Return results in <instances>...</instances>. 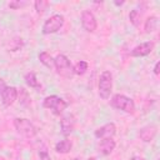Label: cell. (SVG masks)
<instances>
[{
  "label": "cell",
  "instance_id": "cell-14",
  "mask_svg": "<svg viewBox=\"0 0 160 160\" xmlns=\"http://www.w3.org/2000/svg\"><path fill=\"white\" fill-rule=\"evenodd\" d=\"M72 148V144L69 139H64V140H60L55 144V151L56 152H60V154H68L70 152Z\"/></svg>",
  "mask_w": 160,
  "mask_h": 160
},
{
  "label": "cell",
  "instance_id": "cell-21",
  "mask_svg": "<svg viewBox=\"0 0 160 160\" xmlns=\"http://www.w3.org/2000/svg\"><path fill=\"white\" fill-rule=\"evenodd\" d=\"M39 158H40V160H51L50 155H49L45 150H42V151H40V152H39Z\"/></svg>",
  "mask_w": 160,
  "mask_h": 160
},
{
  "label": "cell",
  "instance_id": "cell-27",
  "mask_svg": "<svg viewBox=\"0 0 160 160\" xmlns=\"http://www.w3.org/2000/svg\"><path fill=\"white\" fill-rule=\"evenodd\" d=\"M88 160H96V158H94V156H91V158H89Z\"/></svg>",
  "mask_w": 160,
  "mask_h": 160
},
{
  "label": "cell",
  "instance_id": "cell-19",
  "mask_svg": "<svg viewBox=\"0 0 160 160\" xmlns=\"http://www.w3.org/2000/svg\"><path fill=\"white\" fill-rule=\"evenodd\" d=\"M129 19H130V22L134 26H139L140 21H141V11H139L138 9L131 10L130 14H129Z\"/></svg>",
  "mask_w": 160,
  "mask_h": 160
},
{
  "label": "cell",
  "instance_id": "cell-23",
  "mask_svg": "<svg viewBox=\"0 0 160 160\" xmlns=\"http://www.w3.org/2000/svg\"><path fill=\"white\" fill-rule=\"evenodd\" d=\"M154 74H155L156 76L160 74V61H158V62L155 64V66H154Z\"/></svg>",
  "mask_w": 160,
  "mask_h": 160
},
{
  "label": "cell",
  "instance_id": "cell-11",
  "mask_svg": "<svg viewBox=\"0 0 160 160\" xmlns=\"http://www.w3.org/2000/svg\"><path fill=\"white\" fill-rule=\"evenodd\" d=\"M115 146H116V142H115V140L112 138L100 139V141L98 144V151H99V154L106 156V155H110L112 152Z\"/></svg>",
  "mask_w": 160,
  "mask_h": 160
},
{
  "label": "cell",
  "instance_id": "cell-9",
  "mask_svg": "<svg viewBox=\"0 0 160 160\" xmlns=\"http://www.w3.org/2000/svg\"><path fill=\"white\" fill-rule=\"evenodd\" d=\"M152 49H154V42L152 41H145V42H141V44L136 45L131 50L130 55L135 56V58H142V56L149 55L152 51Z\"/></svg>",
  "mask_w": 160,
  "mask_h": 160
},
{
  "label": "cell",
  "instance_id": "cell-12",
  "mask_svg": "<svg viewBox=\"0 0 160 160\" xmlns=\"http://www.w3.org/2000/svg\"><path fill=\"white\" fill-rule=\"evenodd\" d=\"M18 89L14 88V86H6V89L4 90V92L1 94V102L5 105V106H10L15 102V100L18 99Z\"/></svg>",
  "mask_w": 160,
  "mask_h": 160
},
{
  "label": "cell",
  "instance_id": "cell-7",
  "mask_svg": "<svg viewBox=\"0 0 160 160\" xmlns=\"http://www.w3.org/2000/svg\"><path fill=\"white\" fill-rule=\"evenodd\" d=\"M81 25H82L84 30H86L88 32H92V31L96 30V26H98L96 18L90 10H84L82 11V14H81Z\"/></svg>",
  "mask_w": 160,
  "mask_h": 160
},
{
  "label": "cell",
  "instance_id": "cell-2",
  "mask_svg": "<svg viewBox=\"0 0 160 160\" xmlns=\"http://www.w3.org/2000/svg\"><path fill=\"white\" fill-rule=\"evenodd\" d=\"M14 126H15L16 131L26 139H31V138L36 136V134H38L36 126L26 118H15Z\"/></svg>",
  "mask_w": 160,
  "mask_h": 160
},
{
  "label": "cell",
  "instance_id": "cell-22",
  "mask_svg": "<svg viewBox=\"0 0 160 160\" xmlns=\"http://www.w3.org/2000/svg\"><path fill=\"white\" fill-rule=\"evenodd\" d=\"M6 86H8L6 82H5L2 79H0V96H1V94L4 92V90L6 89Z\"/></svg>",
  "mask_w": 160,
  "mask_h": 160
},
{
  "label": "cell",
  "instance_id": "cell-1",
  "mask_svg": "<svg viewBox=\"0 0 160 160\" xmlns=\"http://www.w3.org/2000/svg\"><path fill=\"white\" fill-rule=\"evenodd\" d=\"M110 105L118 110H121L126 114H134L135 112V102L131 98L124 95V94H115L112 95L110 100Z\"/></svg>",
  "mask_w": 160,
  "mask_h": 160
},
{
  "label": "cell",
  "instance_id": "cell-24",
  "mask_svg": "<svg viewBox=\"0 0 160 160\" xmlns=\"http://www.w3.org/2000/svg\"><path fill=\"white\" fill-rule=\"evenodd\" d=\"M21 5H24V2H10V4H9V6H10V8H14V9H16V8L21 6Z\"/></svg>",
  "mask_w": 160,
  "mask_h": 160
},
{
  "label": "cell",
  "instance_id": "cell-10",
  "mask_svg": "<svg viewBox=\"0 0 160 160\" xmlns=\"http://www.w3.org/2000/svg\"><path fill=\"white\" fill-rule=\"evenodd\" d=\"M156 132H158V126L154 125V124H150V125H145L140 129L139 131V138L144 141V142H150L154 140V138L156 136Z\"/></svg>",
  "mask_w": 160,
  "mask_h": 160
},
{
  "label": "cell",
  "instance_id": "cell-3",
  "mask_svg": "<svg viewBox=\"0 0 160 160\" xmlns=\"http://www.w3.org/2000/svg\"><path fill=\"white\" fill-rule=\"evenodd\" d=\"M98 91H99V96L102 100H108L110 98L111 91H112V75L110 71L105 70L100 74Z\"/></svg>",
  "mask_w": 160,
  "mask_h": 160
},
{
  "label": "cell",
  "instance_id": "cell-4",
  "mask_svg": "<svg viewBox=\"0 0 160 160\" xmlns=\"http://www.w3.org/2000/svg\"><path fill=\"white\" fill-rule=\"evenodd\" d=\"M54 68H55L56 72L62 78L70 79L74 75L72 65H71L70 60L68 59V56H65L64 54H59L56 58H54Z\"/></svg>",
  "mask_w": 160,
  "mask_h": 160
},
{
  "label": "cell",
  "instance_id": "cell-6",
  "mask_svg": "<svg viewBox=\"0 0 160 160\" xmlns=\"http://www.w3.org/2000/svg\"><path fill=\"white\" fill-rule=\"evenodd\" d=\"M64 15L61 14H54L51 15L48 20H45V22L42 24V28H41V31L44 35H50V34H54V32H58L62 25H64Z\"/></svg>",
  "mask_w": 160,
  "mask_h": 160
},
{
  "label": "cell",
  "instance_id": "cell-18",
  "mask_svg": "<svg viewBox=\"0 0 160 160\" xmlns=\"http://www.w3.org/2000/svg\"><path fill=\"white\" fill-rule=\"evenodd\" d=\"M88 68H89L88 62L84 61V60H80V61H78V62L72 66V70H74V74H76V75H84V74L86 72Z\"/></svg>",
  "mask_w": 160,
  "mask_h": 160
},
{
  "label": "cell",
  "instance_id": "cell-13",
  "mask_svg": "<svg viewBox=\"0 0 160 160\" xmlns=\"http://www.w3.org/2000/svg\"><path fill=\"white\" fill-rule=\"evenodd\" d=\"M74 125H75V120H74V116L71 114H68V115H64L60 120V128H61V132L68 136L74 130Z\"/></svg>",
  "mask_w": 160,
  "mask_h": 160
},
{
  "label": "cell",
  "instance_id": "cell-25",
  "mask_svg": "<svg viewBox=\"0 0 160 160\" xmlns=\"http://www.w3.org/2000/svg\"><path fill=\"white\" fill-rule=\"evenodd\" d=\"M129 160H146L145 158H141V156H132V158H130Z\"/></svg>",
  "mask_w": 160,
  "mask_h": 160
},
{
  "label": "cell",
  "instance_id": "cell-17",
  "mask_svg": "<svg viewBox=\"0 0 160 160\" xmlns=\"http://www.w3.org/2000/svg\"><path fill=\"white\" fill-rule=\"evenodd\" d=\"M156 28H158V18L155 15L149 16L145 20V31L149 34V32H152L154 30H156Z\"/></svg>",
  "mask_w": 160,
  "mask_h": 160
},
{
  "label": "cell",
  "instance_id": "cell-16",
  "mask_svg": "<svg viewBox=\"0 0 160 160\" xmlns=\"http://www.w3.org/2000/svg\"><path fill=\"white\" fill-rule=\"evenodd\" d=\"M39 60H40V62L44 66H46L49 69H52L54 68V58L48 51H41L39 54Z\"/></svg>",
  "mask_w": 160,
  "mask_h": 160
},
{
  "label": "cell",
  "instance_id": "cell-8",
  "mask_svg": "<svg viewBox=\"0 0 160 160\" xmlns=\"http://www.w3.org/2000/svg\"><path fill=\"white\" fill-rule=\"evenodd\" d=\"M116 134V126L114 122H108L104 124L102 126L98 128L94 132L96 139H106V138H112Z\"/></svg>",
  "mask_w": 160,
  "mask_h": 160
},
{
  "label": "cell",
  "instance_id": "cell-20",
  "mask_svg": "<svg viewBox=\"0 0 160 160\" xmlns=\"http://www.w3.org/2000/svg\"><path fill=\"white\" fill-rule=\"evenodd\" d=\"M34 6H35L36 12L41 15V14L48 9L49 2H48V1H45V0H38V1H35V2H34Z\"/></svg>",
  "mask_w": 160,
  "mask_h": 160
},
{
  "label": "cell",
  "instance_id": "cell-5",
  "mask_svg": "<svg viewBox=\"0 0 160 160\" xmlns=\"http://www.w3.org/2000/svg\"><path fill=\"white\" fill-rule=\"evenodd\" d=\"M42 106H44L45 109L51 110L52 114L60 115V114H62V111L68 108V102H66L62 98H60V96H58V95H49V96H46V98L42 100Z\"/></svg>",
  "mask_w": 160,
  "mask_h": 160
},
{
  "label": "cell",
  "instance_id": "cell-26",
  "mask_svg": "<svg viewBox=\"0 0 160 160\" xmlns=\"http://www.w3.org/2000/svg\"><path fill=\"white\" fill-rule=\"evenodd\" d=\"M122 4H124V1H120V2H119V1H115V5H118V6H120V5H122Z\"/></svg>",
  "mask_w": 160,
  "mask_h": 160
},
{
  "label": "cell",
  "instance_id": "cell-15",
  "mask_svg": "<svg viewBox=\"0 0 160 160\" xmlns=\"http://www.w3.org/2000/svg\"><path fill=\"white\" fill-rule=\"evenodd\" d=\"M24 80H25L26 85L30 86V88H32V89H40V88H41L40 82L38 81V78H36L35 72H32V71L26 72L25 76H24Z\"/></svg>",
  "mask_w": 160,
  "mask_h": 160
},
{
  "label": "cell",
  "instance_id": "cell-28",
  "mask_svg": "<svg viewBox=\"0 0 160 160\" xmlns=\"http://www.w3.org/2000/svg\"><path fill=\"white\" fill-rule=\"evenodd\" d=\"M72 160H80V159H79V158H75V159H72Z\"/></svg>",
  "mask_w": 160,
  "mask_h": 160
}]
</instances>
